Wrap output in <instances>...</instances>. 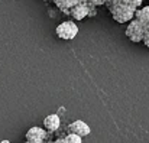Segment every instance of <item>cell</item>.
<instances>
[{
	"label": "cell",
	"mask_w": 149,
	"mask_h": 143,
	"mask_svg": "<svg viewBox=\"0 0 149 143\" xmlns=\"http://www.w3.org/2000/svg\"><path fill=\"white\" fill-rule=\"evenodd\" d=\"M90 4H94V6H101V4H107L110 0H87Z\"/></svg>",
	"instance_id": "obj_12"
},
{
	"label": "cell",
	"mask_w": 149,
	"mask_h": 143,
	"mask_svg": "<svg viewBox=\"0 0 149 143\" xmlns=\"http://www.w3.org/2000/svg\"><path fill=\"white\" fill-rule=\"evenodd\" d=\"M25 143H45V142H41V140H26Z\"/></svg>",
	"instance_id": "obj_14"
},
{
	"label": "cell",
	"mask_w": 149,
	"mask_h": 143,
	"mask_svg": "<svg viewBox=\"0 0 149 143\" xmlns=\"http://www.w3.org/2000/svg\"><path fill=\"white\" fill-rule=\"evenodd\" d=\"M78 3H80V0H54V4L56 6V9L61 10L64 15H68V16H70L71 9Z\"/></svg>",
	"instance_id": "obj_9"
},
{
	"label": "cell",
	"mask_w": 149,
	"mask_h": 143,
	"mask_svg": "<svg viewBox=\"0 0 149 143\" xmlns=\"http://www.w3.org/2000/svg\"><path fill=\"white\" fill-rule=\"evenodd\" d=\"M135 19L139 20V23L143 28V45L149 48V6H142L136 10Z\"/></svg>",
	"instance_id": "obj_3"
},
{
	"label": "cell",
	"mask_w": 149,
	"mask_h": 143,
	"mask_svg": "<svg viewBox=\"0 0 149 143\" xmlns=\"http://www.w3.org/2000/svg\"><path fill=\"white\" fill-rule=\"evenodd\" d=\"M0 143H10V140H6V139H4V140H1Z\"/></svg>",
	"instance_id": "obj_15"
},
{
	"label": "cell",
	"mask_w": 149,
	"mask_h": 143,
	"mask_svg": "<svg viewBox=\"0 0 149 143\" xmlns=\"http://www.w3.org/2000/svg\"><path fill=\"white\" fill-rule=\"evenodd\" d=\"M68 130H70V133L78 135V136H81V137H86V136H88V135L91 133L90 126H88L86 121H83V120H75V121L70 123Z\"/></svg>",
	"instance_id": "obj_6"
},
{
	"label": "cell",
	"mask_w": 149,
	"mask_h": 143,
	"mask_svg": "<svg viewBox=\"0 0 149 143\" xmlns=\"http://www.w3.org/2000/svg\"><path fill=\"white\" fill-rule=\"evenodd\" d=\"M125 33L130 39V42H135V44L143 42V28L139 23V20H136V19H133L127 23Z\"/></svg>",
	"instance_id": "obj_4"
},
{
	"label": "cell",
	"mask_w": 149,
	"mask_h": 143,
	"mask_svg": "<svg viewBox=\"0 0 149 143\" xmlns=\"http://www.w3.org/2000/svg\"><path fill=\"white\" fill-rule=\"evenodd\" d=\"M88 13H90V3L87 0H80V3L71 9L70 16L74 20H84L86 17H88Z\"/></svg>",
	"instance_id": "obj_5"
},
{
	"label": "cell",
	"mask_w": 149,
	"mask_h": 143,
	"mask_svg": "<svg viewBox=\"0 0 149 143\" xmlns=\"http://www.w3.org/2000/svg\"><path fill=\"white\" fill-rule=\"evenodd\" d=\"M48 130L45 127H38V126H33L31 127L28 132H26V140H41V142H47L48 139Z\"/></svg>",
	"instance_id": "obj_7"
},
{
	"label": "cell",
	"mask_w": 149,
	"mask_h": 143,
	"mask_svg": "<svg viewBox=\"0 0 149 143\" xmlns=\"http://www.w3.org/2000/svg\"><path fill=\"white\" fill-rule=\"evenodd\" d=\"M113 1L123 3V4L130 6V7H133V9H139V7H142V3H143V0H113Z\"/></svg>",
	"instance_id": "obj_10"
},
{
	"label": "cell",
	"mask_w": 149,
	"mask_h": 143,
	"mask_svg": "<svg viewBox=\"0 0 149 143\" xmlns=\"http://www.w3.org/2000/svg\"><path fill=\"white\" fill-rule=\"evenodd\" d=\"M65 142L67 143H83V137L78 136V135H74V133H68L65 136Z\"/></svg>",
	"instance_id": "obj_11"
},
{
	"label": "cell",
	"mask_w": 149,
	"mask_h": 143,
	"mask_svg": "<svg viewBox=\"0 0 149 143\" xmlns=\"http://www.w3.org/2000/svg\"><path fill=\"white\" fill-rule=\"evenodd\" d=\"M49 143H67V142H65V137H59V139H55L54 142H49Z\"/></svg>",
	"instance_id": "obj_13"
},
{
	"label": "cell",
	"mask_w": 149,
	"mask_h": 143,
	"mask_svg": "<svg viewBox=\"0 0 149 143\" xmlns=\"http://www.w3.org/2000/svg\"><path fill=\"white\" fill-rule=\"evenodd\" d=\"M55 33L62 41H72L78 35V26L72 20H65V22H62L56 26Z\"/></svg>",
	"instance_id": "obj_2"
},
{
	"label": "cell",
	"mask_w": 149,
	"mask_h": 143,
	"mask_svg": "<svg viewBox=\"0 0 149 143\" xmlns=\"http://www.w3.org/2000/svg\"><path fill=\"white\" fill-rule=\"evenodd\" d=\"M44 127L48 130V133H55L61 127V117L59 114H49L44 119Z\"/></svg>",
	"instance_id": "obj_8"
},
{
	"label": "cell",
	"mask_w": 149,
	"mask_h": 143,
	"mask_svg": "<svg viewBox=\"0 0 149 143\" xmlns=\"http://www.w3.org/2000/svg\"><path fill=\"white\" fill-rule=\"evenodd\" d=\"M106 6H107L111 17L117 23H129L130 20L135 19V15H136V10H138V9H133L130 6H126L123 3H117V1H113V0H110Z\"/></svg>",
	"instance_id": "obj_1"
}]
</instances>
